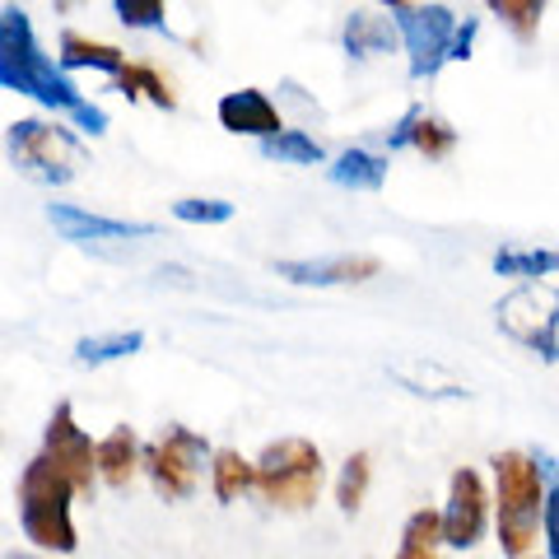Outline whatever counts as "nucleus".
Segmentation results:
<instances>
[{"instance_id": "1", "label": "nucleus", "mask_w": 559, "mask_h": 559, "mask_svg": "<svg viewBox=\"0 0 559 559\" xmlns=\"http://www.w3.org/2000/svg\"><path fill=\"white\" fill-rule=\"evenodd\" d=\"M0 90L24 94V98L43 103V108H51V112H66V117L84 103L75 80H70L66 70L43 51L28 10H20V5L0 10Z\"/></svg>"}, {"instance_id": "2", "label": "nucleus", "mask_w": 559, "mask_h": 559, "mask_svg": "<svg viewBox=\"0 0 559 559\" xmlns=\"http://www.w3.org/2000/svg\"><path fill=\"white\" fill-rule=\"evenodd\" d=\"M495 480H499V546L503 559H527L540 536V499H546V480L555 476L550 457H532V452H495Z\"/></svg>"}, {"instance_id": "3", "label": "nucleus", "mask_w": 559, "mask_h": 559, "mask_svg": "<svg viewBox=\"0 0 559 559\" xmlns=\"http://www.w3.org/2000/svg\"><path fill=\"white\" fill-rule=\"evenodd\" d=\"M70 499H75V485H70L61 471L43 457V452L38 457H28V466L20 471V480H14V503H20L24 536L43 555H75L80 550V532H75V518H70Z\"/></svg>"}, {"instance_id": "4", "label": "nucleus", "mask_w": 559, "mask_h": 559, "mask_svg": "<svg viewBox=\"0 0 559 559\" xmlns=\"http://www.w3.org/2000/svg\"><path fill=\"white\" fill-rule=\"evenodd\" d=\"M5 154L20 168V178L38 187H66L80 178L84 145L80 135L57 117H20L5 127Z\"/></svg>"}, {"instance_id": "5", "label": "nucleus", "mask_w": 559, "mask_h": 559, "mask_svg": "<svg viewBox=\"0 0 559 559\" xmlns=\"http://www.w3.org/2000/svg\"><path fill=\"white\" fill-rule=\"evenodd\" d=\"M322 480H326L322 448L308 439H275L252 462V489L271 509H285V513L312 509L322 495Z\"/></svg>"}, {"instance_id": "6", "label": "nucleus", "mask_w": 559, "mask_h": 559, "mask_svg": "<svg viewBox=\"0 0 559 559\" xmlns=\"http://www.w3.org/2000/svg\"><path fill=\"white\" fill-rule=\"evenodd\" d=\"M210 452L215 448L205 443V433L187 429V425H168L159 439L140 448V471L150 476L154 495H159L164 503H182V499L197 495Z\"/></svg>"}, {"instance_id": "7", "label": "nucleus", "mask_w": 559, "mask_h": 559, "mask_svg": "<svg viewBox=\"0 0 559 559\" xmlns=\"http://www.w3.org/2000/svg\"><path fill=\"white\" fill-rule=\"evenodd\" d=\"M499 331L527 345L546 364H559V285L550 280H527L499 299Z\"/></svg>"}, {"instance_id": "8", "label": "nucleus", "mask_w": 559, "mask_h": 559, "mask_svg": "<svg viewBox=\"0 0 559 559\" xmlns=\"http://www.w3.org/2000/svg\"><path fill=\"white\" fill-rule=\"evenodd\" d=\"M388 20L406 43L411 57V80H433L448 66V47L452 33H457V14L448 5H411V0H396L388 5Z\"/></svg>"}, {"instance_id": "9", "label": "nucleus", "mask_w": 559, "mask_h": 559, "mask_svg": "<svg viewBox=\"0 0 559 559\" xmlns=\"http://www.w3.org/2000/svg\"><path fill=\"white\" fill-rule=\"evenodd\" d=\"M43 457L61 471V476L75 485V495H90L98 471H94V439L80 429L75 406L70 401H57V411L47 415V429H43Z\"/></svg>"}, {"instance_id": "10", "label": "nucleus", "mask_w": 559, "mask_h": 559, "mask_svg": "<svg viewBox=\"0 0 559 559\" xmlns=\"http://www.w3.org/2000/svg\"><path fill=\"white\" fill-rule=\"evenodd\" d=\"M439 518H443V546H452V550L480 546V536L489 527V495H485V480H480L476 466H457V471H452L448 509Z\"/></svg>"}, {"instance_id": "11", "label": "nucleus", "mask_w": 559, "mask_h": 559, "mask_svg": "<svg viewBox=\"0 0 559 559\" xmlns=\"http://www.w3.org/2000/svg\"><path fill=\"white\" fill-rule=\"evenodd\" d=\"M47 224L66 242H127V238H154L159 234L145 219H108V215H94V210L70 205V201H51L47 205Z\"/></svg>"}, {"instance_id": "12", "label": "nucleus", "mask_w": 559, "mask_h": 559, "mask_svg": "<svg viewBox=\"0 0 559 559\" xmlns=\"http://www.w3.org/2000/svg\"><path fill=\"white\" fill-rule=\"evenodd\" d=\"M280 280L308 289H336V285H359L382 271L378 257H312V261H280Z\"/></svg>"}, {"instance_id": "13", "label": "nucleus", "mask_w": 559, "mask_h": 559, "mask_svg": "<svg viewBox=\"0 0 559 559\" xmlns=\"http://www.w3.org/2000/svg\"><path fill=\"white\" fill-rule=\"evenodd\" d=\"M215 117L219 127L229 135H257V140H271L285 131V121H280V108L271 103V94L261 90H234L215 103Z\"/></svg>"}, {"instance_id": "14", "label": "nucleus", "mask_w": 559, "mask_h": 559, "mask_svg": "<svg viewBox=\"0 0 559 559\" xmlns=\"http://www.w3.org/2000/svg\"><path fill=\"white\" fill-rule=\"evenodd\" d=\"M388 145L392 150H419L425 159H448L452 145H457V131H452L443 117H433L429 108H411L388 131Z\"/></svg>"}, {"instance_id": "15", "label": "nucleus", "mask_w": 559, "mask_h": 559, "mask_svg": "<svg viewBox=\"0 0 559 559\" xmlns=\"http://www.w3.org/2000/svg\"><path fill=\"white\" fill-rule=\"evenodd\" d=\"M94 471H98V480L112 485V489L131 485V476L140 471V439H135L131 425H117L108 439L94 443Z\"/></svg>"}, {"instance_id": "16", "label": "nucleus", "mask_w": 559, "mask_h": 559, "mask_svg": "<svg viewBox=\"0 0 559 559\" xmlns=\"http://www.w3.org/2000/svg\"><path fill=\"white\" fill-rule=\"evenodd\" d=\"M57 66L66 70H103V75H121V66H127V51L112 47V43H94L84 38V33L66 28L61 33V51H57Z\"/></svg>"}, {"instance_id": "17", "label": "nucleus", "mask_w": 559, "mask_h": 559, "mask_svg": "<svg viewBox=\"0 0 559 559\" xmlns=\"http://www.w3.org/2000/svg\"><path fill=\"white\" fill-rule=\"evenodd\" d=\"M326 178L336 187H345V191H378L382 182H388V159L373 154V150H364V145H355V150H345V154L331 159Z\"/></svg>"}, {"instance_id": "18", "label": "nucleus", "mask_w": 559, "mask_h": 559, "mask_svg": "<svg viewBox=\"0 0 559 559\" xmlns=\"http://www.w3.org/2000/svg\"><path fill=\"white\" fill-rule=\"evenodd\" d=\"M341 43H345L349 57L364 61V57H378V51H388V47L396 43V28H392L388 14H378V10H355V14L345 20Z\"/></svg>"}, {"instance_id": "19", "label": "nucleus", "mask_w": 559, "mask_h": 559, "mask_svg": "<svg viewBox=\"0 0 559 559\" xmlns=\"http://www.w3.org/2000/svg\"><path fill=\"white\" fill-rule=\"evenodd\" d=\"M145 349V331H103V336H80L75 341V364L84 369H103V364H117V359H131Z\"/></svg>"}, {"instance_id": "20", "label": "nucleus", "mask_w": 559, "mask_h": 559, "mask_svg": "<svg viewBox=\"0 0 559 559\" xmlns=\"http://www.w3.org/2000/svg\"><path fill=\"white\" fill-rule=\"evenodd\" d=\"M205 471H210V495H215L219 503H234L252 489V462L242 457L238 448H215Z\"/></svg>"}, {"instance_id": "21", "label": "nucleus", "mask_w": 559, "mask_h": 559, "mask_svg": "<svg viewBox=\"0 0 559 559\" xmlns=\"http://www.w3.org/2000/svg\"><path fill=\"white\" fill-rule=\"evenodd\" d=\"M495 275H503V280H550V275H559V252L555 248H503V252H495Z\"/></svg>"}, {"instance_id": "22", "label": "nucleus", "mask_w": 559, "mask_h": 559, "mask_svg": "<svg viewBox=\"0 0 559 559\" xmlns=\"http://www.w3.org/2000/svg\"><path fill=\"white\" fill-rule=\"evenodd\" d=\"M112 90H121L127 98H150L154 108H164V112L178 108V94H173V84L154 66H140V61L121 66V75H112Z\"/></svg>"}, {"instance_id": "23", "label": "nucleus", "mask_w": 559, "mask_h": 559, "mask_svg": "<svg viewBox=\"0 0 559 559\" xmlns=\"http://www.w3.org/2000/svg\"><path fill=\"white\" fill-rule=\"evenodd\" d=\"M439 546H443V518H439V509H419V513L406 518V527H401L396 559H439Z\"/></svg>"}, {"instance_id": "24", "label": "nucleus", "mask_w": 559, "mask_h": 559, "mask_svg": "<svg viewBox=\"0 0 559 559\" xmlns=\"http://www.w3.org/2000/svg\"><path fill=\"white\" fill-rule=\"evenodd\" d=\"M261 159H280V164H299V168H308V164H322V159H326V150H322V140H312L308 131L285 127L280 135L261 140Z\"/></svg>"}, {"instance_id": "25", "label": "nucleus", "mask_w": 559, "mask_h": 559, "mask_svg": "<svg viewBox=\"0 0 559 559\" xmlns=\"http://www.w3.org/2000/svg\"><path fill=\"white\" fill-rule=\"evenodd\" d=\"M373 485V457L369 452H349L345 466H341V480H336V503L345 518H355L364 509V495Z\"/></svg>"}, {"instance_id": "26", "label": "nucleus", "mask_w": 559, "mask_h": 559, "mask_svg": "<svg viewBox=\"0 0 559 559\" xmlns=\"http://www.w3.org/2000/svg\"><path fill=\"white\" fill-rule=\"evenodd\" d=\"M489 14H499L518 43H532L536 28H540V20H546V0H495V5H489Z\"/></svg>"}, {"instance_id": "27", "label": "nucleus", "mask_w": 559, "mask_h": 559, "mask_svg": "<svg viewBox=\"0 0 559 559\" xmlns=\"http://www.w3.org/2000/svg\"><path fill=\"white\" fill-rule=\"evenodd\" d=\"M173 215L182 224H229L234 219V201H219V197H182L173 201Z\"/></svg>"}, {"instance_id": "28", "label": "nucleus", "mask_w": 559, "mask_h": 559, "mask_svg": "<svg viewBox=\"0 0 559 559\" xmlns=\"http://www.w3.org/2000/svg\"><path fill=\"white\" fill-rule=\"evenodd\" d=\"M112 10L127 28H164L168 24V10L159 5V0H117Z\"/></svg>"}, {"instance_id": "29", "label": "nucleus", "mask_w": 559, "mask_h": 559, "mask_svg": "<svg viewBox=\"0 0 559 559\" xmlns=\"http://www.w3.org/2000/svg\"><path fill=\"white\" fill-rule=\"evenodd\" d=\"M540 532H546V559H559V480H550L540 499Z\"/></svg>"}, {"instance_id": "30", "label": "nucleus", "mask_w": 559, "mask_h": 559, "mask_svg": "<svg viewBox=\"0 0 559 559\" xmlns=\"http://www.w3.org/2000/svg\"><path fill=\"white\" fill-rule=\"evenodd\" d=\"M476 33H480V20H457V33H452V47H448V61H466L471 47H476Z\"/></svg>"}, {"instance_id": "31", "label": "nucleus", "mask_w": 559, "mask_h": 559, "mask_svg": "<svg viewBox=\"0 0 559 559\" xmlns=\"http://www.w3.org/2000/svg\"><path fill=\"white\" fill-rule=\"evenodd\" d=\"M70 121H75V127H80L84 135H103V131H108V112H103L98 103H90V98H84L80 108L70 112Z\"/></svg>"}, {"instance_id": "32", "label": "nucleus", "mask_w": 559, "mask_h": 559, "mask_svg": "<svg viewBox=\"0 0 559 559\" xmlns=\"http://www.w3.org/2000/svg\"><path fill=\"white\" fill-rule=\"evenodd\" d=\"M0 559H47V555H33V550H5Z\"/></svg>"}]
</instances>
